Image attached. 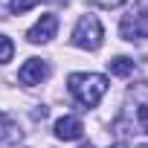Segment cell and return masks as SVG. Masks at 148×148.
Listing matches in <instances>:
<instances>
[{"mask_svg":"<svg viewBox=\"0 0 148 148\" xmlns=\"http://www.w3.org/2000/svg\"><path fill=\"white\" fill-rule=\"evenodd\" d=\"M136 6H139V15H142L145 23H148V0H136Z\"/></svg>","mask_w":148,"mask_h":148,"instance_id":"cell-12","label":"cell"},{"mask_svg":"<svg viewBox=\"0 0 148 148\" xmlns=\"http://www.w3.org/2000/svg\"><path fill=\"white\" fill-rule=\"evenodd\" d=\"M41 0H9V9L15 12V15H23V12H29L32 6H38Z\"/></svg>","mask_w":148,"mask_h":148,"instance_id":"cell-10","label":"cell"},{"mask_svg":"<svg viewBox=\"0 0 148 148\" xmlns=\"http://www.w3.org/2000/svg\"><path fill=\"white\" fill-rule=\"evenodd\" d=\"M136 128L142 134H148V105H139L136 108Z\"/></svg>","mask_w":148,"mask_h":148,"instance_id":"cell-11","label":"cell"},{"mask_svg":"<svg viewBox=\"0 0 148 148\" xmlns=\"http://www.w3.org/2000/svg\"><path fill=\"white\" fill-rule=\"evenodd\" d=\"M102 38H105V29H102V23H99L96 15H84L76 23V29H73V44H76L79 49H87V52L99 49Z\"/></svg>","mask_w":148,"mask_h":148,"instance_id":"cell-2","label":"cell"},{"mask_svg":"<svg viewBox=\"0 0 148 148\" xmlns=\"http://www.w3.org/2000/svg\"><path fill=\"white\" fill-rule=\"evenodd\" d=\"M136 148H148V145H136Z\"/></svg>","mask_w":148,"mask_h":148,"instance_id":"cell-15","label":"cell"},{"mask_svg":"<svg viewBox=\"0 0 148 148\" xmlns=\"http://www.w3.org/2000/svg\"><path fill=\"white\" fill-rule=\"evenodd\" d=\"M21 136H23V131H21L18 119L9 113H0V142H18Z\"/></svg>","mask_w":148,"mask_h":148,"instance_id":"cell-7","label":"cell"},{"mask_svg":"<svg viewBox=\"0 0 148 148\" xmlns=\"http://www.w3.org/2000/svg\"><path fill=\"white\" fill-rule=\"evenodd\" d=\"M47 76H49V64H47L44 58H29V61L18 70V82H21V84H26V87L41 84Z\"/></svg>","mask_w":148,"mask_h":148,"instance_id":"cell-3","label":"cell"},{"mask_svg":"<svg viewBox=\"0 0 148 148\" xmlns=\"http://www.w3.org/2000/svg\"><path fill=\"white\" fill-rule=\"evenodd\" d=\"M12 55H15V44H12L6 35H0V64L12 61Z\"/></svg>","mask_w":148,"mask_h":148,"instance_id":"cell-9","label":"cell"},{"mask_svg":"<svg viewBox=\"0 0 148 148\" xmlns=\"http://www.w3.org/2000/svg\"><path fill=\"white\" fill-rule=\"evenodd\" d=\"M119 35L125 38V41H145L148 38V23H145V18L139 15V12H134V15H125L122 18V23H119Z\"/></svg>","mask_w":148,"mask_h":148,"instance_id":"cell-4","label":"cell"},{"mask_svg":"<svg viewBox=\"0 0 148 148\" xmlns=\"http://www.w3.org/2000/svg\"><path fill=\"white\" fill-rule=\"evenodd\" d=\"M108 70H110V76L125 79V76H131V73H134V58L116 55V58H110V61H108Z\"/></svg>","mask_w":148,"mask_h":148,"instance_id":"cell-8","label":"cell"},{"mask_svg":"<svg viewBox=\"0 0 148 148\" xmlns=\"http://www.w3.org/2000/svg\"><path fill=\"white\" fill-rule=\"evenodd\" d=\"M82 148H93V145H90V142H87V145H82Z\"/></svg>","mask_w":148,"mask_h":148,"instance_id":"cell-14","label":"cell"},{"mask_svg":"<svg viewBox=\"0 0 148 148\" xmlns=\"http://www.w3.org/2000/svg\"><path fill=\"white\" fill-rule=\"evenodd\" d=\"M55 32H58V18L55 15H41V21L26 32V41L29 44H47V41L55 38Z\"/></svg>","mask_w":148,"mask_h":148,"instance_id":"cell-5","label":"cell"},{"mask_svg":"<svg viewBox=\"0 0 148 148\" xmlns=\"http://www.w3.org/2000/svg\"><path fill=\"white\" fill-rule=\"evenodd\" d=\"M110 148H128V145H125V142H116V145H110Z\"/></svg>","mask_w":148,"mask_h":148,"instance_id":"cell-13","label":"cell"},{"mask_svg":"<svg viewBox=\"0 0 148 148\" xmlns=\"http://www.w3.org/2000/svg\"><path fill=\"white\" fill-rule=\"evenodd\" d=\"M67 87H70L73 96H76L79 105L96 108L99 99L108 93V79L99 76V73H73V76L67 79Z\"/></svg>","mask_w":148,"mask_h":148,"instance_id":"cell-1","label":"cell"},{"mask_svg":"<svg viewBox=\"0 0 148 148\" xmlns=\"http://www.w3.org/2000/svg\"><path fill=\"white\" fill-rule=\"evenodd\" d=\"M82 131H84V125H82V119H76V116H61V119L55 122V136L64 139V142L82 139Z\"/></svg>","mask_w":148,"mask_h":148,"instance_id":"cell-6","label":"cell"}]
</instances>
